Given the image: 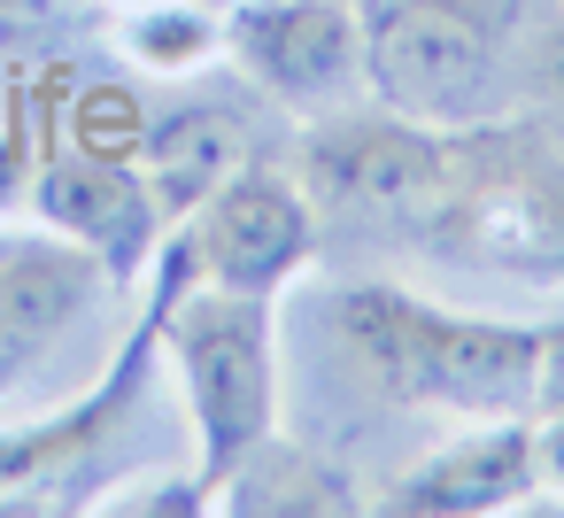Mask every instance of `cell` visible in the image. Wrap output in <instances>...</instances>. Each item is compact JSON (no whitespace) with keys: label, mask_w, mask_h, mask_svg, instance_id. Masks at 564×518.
<instances>
[{"label":"cell","mask_w":564,"mask_h":518,"mask_svg":"<svg viewBox=\"0 0 564 518\" xmlns=\"http://www.w3.org/2000/svg\"><path fill=\"white\" fill-rule=\"evenodd\" d=\"M232 47L294 109H340L364 86V9L356 0H248L232 17Z\"/></svg>","instance_id":"cell-5"},{"label":"cell","mask_w":564,"mask_h":518,"mask_svg":"<svg viewBox=\"0 0 564 518\" xmlns=\"http://www.w3.org/2000/svg\"><path fill=\"white\" fill-rule=\"evenodd\" d=\"M525 94L541 109V132L564 148V17H549L525 47Z\"/></svg>","instance_id":"cell-10"},{"label":"cell","mask_w":564,"mask_h":518,"mask_svg":"<svg viewBox=\"0 0 564 518\" xmlns=\"http://www.w3.org/2000/svg\"><path fill=\"white\" fill-rule=\"evenodd\" d=\"M178 341V371H186V402L202 425V487L240 479L263 441H271V294H240V287H202L178 302L171 317Z\"/></svg>","instance_id":"cell-4"},{"label":"cell","mask_w":564,"mask_h":518,"mask_svg":"<svg viewBox=\"0 0 564 518\" xmlns=\"http://www.w3.org/2000/svg\"><path fill=\"white\" fill-rule=\"evenodd\" d=\"M533 487H541L533 433L518 418H487L479 441H456L433 464H417L387 495V510H502V503H525Z\"/></svg>","instance_id":"cell-8"},{"label":"cell","mask_w":564,"mask_h":518,"mask_svg":"<svg viewBox=\"0 0 564 518\" xmlns=\"http://www.w3.org/2000/svg\"><path fill=\"white\" fill-rule=\"evenodd\" d=\"M356 371L387 402L456 418H525L541 395V325L456 317L402 287H348L333 302Z\"/></svg>","instance_id":"cell-1"},{"label":"cell","mask_w":564,"mask_h":518,"mask_svg":"<svg viewBox=\"0 0 564 518\" xmlns=\"http://www.w3.org/2000/svg\"><path fill=\"white\" fill-rule=\"evenodd\" d=\"M310 225L340 240H433L448 194V132L379 117H325L310 140Z\"/></svg>","instance_id":"cell-2"},{"label":"cell","mask_w":564,"mask_h":518,"mask_svg":"<svg viewBox=\"0 0 564 518\" xmlns=\"http://www.w3.org/2000/svg\"><path fill=\"white\" fill-rule=\"evenodd\" d=\"M533 410H564V317L541 325V395H533Z\"/></svg>","instance_id":"cell-11"},{"label":"cell","mask_w":564,"mask_h":518,"mask_svg":"<svg viewBox=\"0 0 564 518\" xmlns=\"http://www.w3.org/2000/svg\"><path fill=\"white\" fill-rule=\"evenodd\" d=\"M310 194L286 186L279 171H225L202 202V225H194V256H202V279L209 287H240V294H271L302 271L310 256Z\"/></svg>","instance_id":"cell-6"},{"label":"cell","mask_w":564,"mask_h":518,"mask_svg":"<svg viewBox=\"0 0 564 518\" xmlns=\"http://www.w3.org/2000/svg\"><path fill=\"white\" fill-rule=\"evenodd\" d=\"M549 425L533 433V464H541V479L549 487H564V410H541Z\"/></svg>","instance_id":"cell-12"},{"label":"cell","mask_w":564,"mask_h":518,"mask_svg":"<svg viewBox=\"0 0 564 518\" xmlns=\"http://www.w3.org/2000/svg\"><path fill=\"white\" fill-rule=\"evenodd\" d=\"M364 78L425 132H471L510 109L495 32L464 0H379L364 9Z\"/></svg>","instance_id":"cell-3"},{"label":"cell","mask_w":564,"mask_h":518,"mask_svg":"<svg viewBox=\"0 0 564 518\" xmlns=\"http://www.w3.org/2000/svg\"><path fill=\"white\" fill-rule=\"evenodd\" d=\"M40 202H47V217H55L78 248H94L101 263H117V271L140 263V248H148V186L124 179L117 163H101V155L55 163L47 186H40Z\"/></svg>","instance_id":"cell-9"},{"label":"cell","mask_w":564,"mask_h":518,"mask_svg":"<svg viewBox=\"0 0 564 518\" xmlns=\"http://www.w3.org/2000/svg\"><path fill=\"white\" fill-rule=\"evenodd\" d=\"M140 47H155V55H186V47H202V24H171V32H140Z\"/></svg>","instance_id":"cell-13"},{"label":"cell","mask_w":564,"mask_h":518,"mask_svg":"<svg viewBox=\"0 0 564 518\" xmlns=\"http://www.w3.org/2000/svg\"><path fill=\"white\" fill-rule=\"evenodd\" d=\"M101 294L94 248H0V379H17L32 356H47L70 317Z\"/></svg>","instance_id":"cell-7"}]
</instances>
